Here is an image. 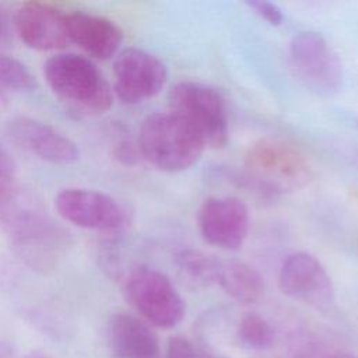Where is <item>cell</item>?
<instances>
[{"label": "cell", "mask_w": 358, "mask_h": 358, "mask_svg": "<svg viewBox=\"0 0 358 358\" xmlns=\"http://www.w3.org/2000/svg\"><path fill=\"white\" fill-rule=\"evenodd\" d=\"M169 110L187 122L206 147L222 148L229 136L228 109L222 94L206 84L180 81L168 92Z\"/></svg>", "instance_id": "4"}, {"label": "cell", "mask_w": 358, "mask_h": 358, "mask_svg": "<svg viewBox=\"0 0 358 358\" xmlns=\"http://www.w3.org/2000/svg\"><path fill=\"white\" fill-rule=\"evenodd\" d=\"M218 284L228 296L245 305L256 302L264 291L262 275L241 260L222 262Z\"/></svg>", "instance_id": "16"}, {"label": "cell", "mask_w": 358, "mask_h": 358, "mask_svg": "<svg viewBox=\"0 0 358 358\" xmlns=\"http://www.w3.org/2000/svg\"><path fill=\"white\" fill-rule=\"evenodd\" d=\"M7 134L17 145L50 164L69 165L80 158V150L70 137L34 117L11 119L7 123Z\"/></svg>", "instance_id": "11"}, {"label": "cell", "mask_w": 358, "mask_h": 358, "mask_svg": "<svg viewBox=\"0 0 358 358\" xmlns=\"http://www.w3.org/2000/svg\"><path fill=\"white\" fill-rule=\"evenodd\" d=\"M236 333L239 341L252 350H266L274 340V331L268 322L255 312H248L241 317Z\"/></svg>", "instance_id": "18"}, {"label": "cell", "mask_w": 358, "mask_h": 358, "mask_svg": "<svg viewBox=\"0 0 358 358\" xmlns=\"http://www.w3.org/2000/svg\"><path fill=\"white\" fill-rule=\"evenodd\" d=\"M36 80L29 69L20 60L0 53V92L4 91H32Z\"/></svg>", "instance_id": "19"}, {"label": "cell", "mask_w": 358, "mask_h": 358, "mask_svg": "<svg viewBox=\"0 0 358 358\" xmlns=\"http://www.w3.org/2000/svg\"><path fill=\"white\" fill-rule=\"evenodd\" d=\"M197 225L207 243L224 250H236L249 232V208L238 197H208L197 211Z\"/></svg>", "instance_id": "10"}, {"label": "cell", "mask_w": 358, "mask_h": 358, "mask_svg": "<svg viewBox=\"0 0 358 358\" xmlns=\"http://www.w3.org/2000/svg\"><path fill=\"white\" fill-rule=\"evenodd\" d=\"M66 29L70 42L99 60L116 56L123 41L122 29L112 20L84 11L66 13Z\"/></svg>", "instance_id": "14"}, {"label": "cell", "mask_w": 358, "mask_h": 358, "mask_svg": "<svg viewBox=\"0 0 358 358\" xmlns=\"http://www.w3.org/2000/svg\"><path fill=\"white\" fill-rule=\"evenodd\" d=\"M108 344L116 358H161L157 334L147 322L127 312L109 319Z\"/></svg>", "instance_id": "15"}, {"label": "cell", "mask_w": 358, "mask_h": 358, "mask_svg": "<svg viewBox=\"0 0 358 358\" xmlns=\"http://www.w3.org/2000/svg\"><path fill=\"white\" fill-rule=\"evenodd\" d=\"M14 35V15H10V13L3 6H0V48L10 46Z\"/></svg>", "instance_id": "23"}, {"label": "cell", "mask_w": 358, "mask_h": 358, "mask_svg": "<svg viewBox=\"0 0 358 358\" xmlns=\"http://www.w3.org/2000/svg\"><path fill=\"white\" fill-rule=\"evenodd\" d=\"M289 64L296 78L319 95H331L343 84V63L327 39L317 32L306 31L292 38Z\"/></svg>", "instance_id": "6"}, {"label": "cell", "mask_w": 358, "mask_h": 358, "mask_svg": "<svg viewBox=\"0 0 358 358\" xmlns=\"http://www.w3.org/2000/svg\"><path fill=\"white\" fill-rule=\"evenodd\" d=\"M17 190V165L11 154L0 144V206L8 203Z\"/></svg>", "instance_id": "20"}, {"label": "cell", "mask_w": 358, "mask_h": 358, "mask_svg": "<svg viewBox=\"0 0 358 358\" xmlns=\"http://www.w3.org/2000/svg\"><path fill=\"white\" fill-rule=\"evenodd\" d=\"M175 266L183 282L193 288L218 284L222 262L200 249H182L175 255Z\"/></svg>", "instance_id": "17"}, {"label": "cell", "mask_w": 358, "mask_h": 358, "mask_svg": "<svg viewBox=\"0 0 358 358\" xmlns=\"http://www.w3.org/2000/svg\"><path fill=\"white\" fill-rule=\"evenodd\" d=\"M55 208L64 221L84 229L119 235L130 225L127 210L116 199L92 189H63L55 197Z\"/></svg>", "instance_id": "7"}, {"label": "cell", "mask_w": 358, "mask_h": 358, "mask_svg": "<svg viewBox=\"0 0 358 358\" xmlns=\"http://www.w3.org/2000/svg\"><path fill=\"white\" fill-rule=\"evenodd\" d=\"M166 358H204L185 337L176 336L168 341Z\"/></svg>", "instance_id": "21"}, {"label": "cell", "mask_w": 358, "mask_h": 358, "mask_svg": "<svg viewBox=\"0 0 358 358\" xmlns=\"http://www.w3.org/2000/svg\"><path fill=\"white\" fill-rule=\"evenodd\" d=\"M137 145L141 158L164 172L190 168L206 148L201 136L171 110L148 115L143 120Z\"/></svg>", "instance_id": "1"}, {"label": "cell", "mask_w": 358, "mask_h": 358, "mask_svg": "<svg viewBox=\"0 0 358 358\" xmlns=\"http://www.w3.org/2000/svg\"><path fill=\"white\" fill-rule=\"evenodd\" d=\"M280 289L316 309H329L334 288L324 266L310 253L294 252L284 259L278 271Z\"/></svg>", "instance_id": "9"}, {"label": "cell", "mask_w": 358, "mask_h": 358, "mask_svg": "<svg viewBox=\"0 0 358 358\" xmlns=\"http://www.w3.org/2000/svg\"><path fill=\"white\" fill-rule=\"evenodd\" d=\"M14 27L20 39L35 50L63 49L70 43L66 13L46 3L21 4L14 14Z\"/></svg>", "instance_id": "12"}, {"label": "cell", "mask_w": 358, "mask_h": 358, "mask_svg": "<svg viewBox=\"0 0 358 358\" xmlns=\"http://www.w3.org/2000/svg\"><path fill=\"white\" fill-rule=\"evenodd\" d=\"M123 291L127 302L144 322L162 329H169L182 322L186 305L171 281L162 271L136 266L124 277Z\"/></svg>", "instance_id": "5"}, {"label": "cell", "mask_w": 358, "mask_h": 358, "mask_svg": "<svg viewBox=\"0 0 358 358\" xmlns=\"http://www.w3.org/2000/svg\"><path fill=\"white\" fill-rule=\"evenodd\" d=\"M43 74L50 90L71 108L103 113L113 103V90L96 64L83 55L57 53L49 57Z\"/></svg>", "instance_id": "3"}, {"label": "cell", "mask_w": 358, "mask_h": 358, "mask_svg": "<svg viewBox=\"0 0 358 358\" xmlns=\"http://www.w3.org/2000/svg\"><path fill=\"white\" fill-rule=\"evenodd\" d=\"M326 358H358L352 354H345V352H340V354H333L330 357H326Z\"/></svg>", "instance_id": "24"}, {"label": "cell", "mask_w": 358, "mask_h": 358, "mask_svg": "<svg viewBox=\"0 0 358 358\" xmlns=\"http://www.w3.org/2000/svg\"><path fill=\"white\" fill-rule=\"evenodd\" d=\"M113 92L129 105L140 103L161 92L168 70L155 55L138 49L119 50L113 62Z\"/></svg>", "instance_id": "8"}, {"label": "cell", "mask_w": 358, "mask_h": 358, "mask_svg": "<svg viewBox=\"0 0 358 358\" xmlns=\"http://www.w3.org/2000/svg\"><path fill=\"white\" fill-rule=\"evenodd\" d=\"M7 228L20 253L34 262L32 264L45 266L62 246L60 229L35 211H18L8 215Z\"/></svg>", "instance_id": "13"}, {"label": "cell", "mask_w": 358, "mask_h": 358, "mask_svg": "<svg viewBox=\"0 0 358 358\" xmlns=\"http://www.w3.org/2000/svg\"><path fill=\"white\" fill-rule=\"evenodd\" d=\"M25 358H49V357L41 355V354H31V355H28V357H25Z\"/></svg>", "instance_id": "25"}, {"label": "cell", "mask_w": 358, "mask_h": 358, "mask_svg": "<svg viewBox=\"0 0 358 358\" xmlns=\"http://www.w3.org/2000/svg\"><path fill=\"white\" fill-rule=\"evenodd\" d=\"M248 6L250 8H253L255 13L259 14L263 20H266L268 24H271L274 27L281 25L284 21V14H282L281 8L271 1L252 0V1H248Z\"/></svg>", "instance_id": "22"}, {"label": "cell", "mask_w": 358, "mask_h": 358, "mask_svg": "<svg viewBox=\"0 0 358 358\" xmlns=\"http://www.w3.org/2000/svg\"><path fill=\"white\" fill-rule=\"evenodd\" d=\"M310 176L308 159L296 148L277 140H260L245 157L242 182L264 199H273L305 187Z\"/></svg>", "instance_id": "2"}]
</instances>
